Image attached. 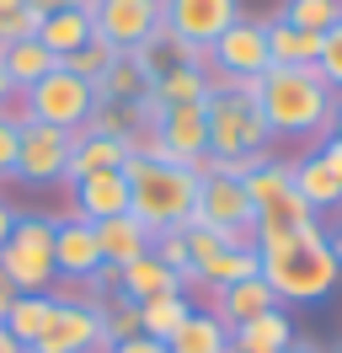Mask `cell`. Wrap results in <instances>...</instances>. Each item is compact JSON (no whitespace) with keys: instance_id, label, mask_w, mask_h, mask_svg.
<instances>
[{"instance_id":"cell-1","label":"cell","mask_w":342,"mask_h":353,"mask_svg":"<svg viewBox=\"0 0 342 353\" xmlns=\"http://www.w3.org/2000/svg\"><path fill=\"white\" fill-rule=\"evenodd\" d=\"M256 257H262V279H268V289L278 294V305H316V300H326V294L337 289V279H342L337 257H332V246H326L321 220L299 225L289 236L256 241Z\"/></svg>"},{"instance_id":"cell-2","label":"cell","mask_w":342,"mask_h":353,"mask_svg":"<svg viewBox=\"0 0 342 353\" xmlns=\"http://www.w3.org/2000/svg\"><path fill=\"white\" fill-rule=\"evenodd\" d=\"M256 108L268 118L273 139H326L337 91L310 70H268L256 75Z\"/></svg>"},{"instance_id":"cell-3","label":"cell","mask_w":342,"mask_h":353,"mask_svg":"<svg viewBox=\"0 0 342 353\" xmlns=\"http://www.w3.org/2000/svg\"><path fill=\"white\" fill-rule=\"evenodd\" d=\"M123 172H128V214L145 225L150 236H161V230H188V225H192V209H198V176H192L188 166L134 155Z\"/></svg>"},{"instance_id":"cell-4","label":"cell","mask_w":342,"mask_h":353,"mask_svg":"<svg viewBox=\"0 0 342 353\" xmlns=\"http://www.w3.org/2000/svg\"><path fill=\"white\" fill-rule=\"evenodd\" d=\"M203 118H209V155L230 161V155H273V129L256 108V97L225 86V81H209V97H203Z\"/></svg>"},{"instance_id":"cell-5","label":"cell","mask_w":342,"mask_h":353,"mask_svg":"<svg viewBox=\"0 0 342 353\" xmlns=\"http://www.w3.org/2000/svg\"><path fill=\"white\" fill-rule=\"evenodd\" d=\"M97 289H102L97 279H91L81 294L54 289L48 327L38 332V343H32L27 353H112V343H107V332H102V316H97V305H91Z\"/></svg>"},{"instance_id":"cell-6","label":"cell","mask_w":342,"mask_h":353,"mask_svg":"<svg viewBox=\"0 0 342 353\" xmlns=\"http://www.w3.org/2000/svg\"><path fill=\"white\" fill-rule=\"evenodd\" d=\"M0 273L17 284V294H48L59 284V268H54V220L17 214L11 241L0 246Z\"/></svg>"},{"instance_id":"cell-7","label":"cell","mask_w":342,"mask_h":353,"mask_svg":"<svg viewBox=\"0 0 342 353\" xmlns=\"http://www.w3.org/2000/svg\"><path fill=\"white\" fill-rule=\"evenodd\" d=\"M192 225L214 230L225 246H256V209L235 176H198V209Z\"/></svg>"},{"instance_id":"cell-8","label":"cell","mask_w":342,"mask_h":353,"mask_svg":"<svg viewBox=\"0 0 342 353\" xmlns=\"http://www.w3.org/2000/svg\"><path fill=\"white\" fill-rule=\"evenodd\" d=\"M21 102H27V118H32V123L81 134L91 108H97V86L81 81V75H70V70H48L32 91H21Z\"/></svg>"},{"instance_id":"cell-9","label":"cell","mask_w":342,"mask_h":353,"mask_svg":"<svg viewBox=\"0 0 342 353\" xmlns=\"http://www.w3.org/2000/svg\"><path fill=\"white\" fill-rule=\"evenodd\" d=\"M235 22H241V0H161V27L198 54H209Z\"/></svg>"},{"instance_id":"cell-10","label":"cell","mask_w":342,"mask_h":353,"mask_svg":"<svg viewBox=\"0 0 342 353\" xmlns=\"http://www.w3.org/2000/svg\"><path fill=\"white\" fill-rule=\"evenodd\" d=\"M203 70L209 75H225V81H256V75H268L273 59H268V22H241L219 38V43L203 54Z\"/></svg>"},{"instance_id":"cell-11","label":"cell","mask_w":342,"mask_h":353,"mask_svg":"<svg viewBox=\"0 0 342 353\" xmlns=\"http://www.w3.org/2000/svg\"><path fill=\"white\" fill-rule=\"evenodd\" d=\"M91 22L102 43L134 54L161 32V0H91Z\"/></svg>"},{"instance_id":"cell-12","label":"cell","mask_w":342,"mask_h":353,"mask_svg":"<svg viewBox=\"0 0 342 353\" xmlns=\"http://www.w3.org/2000/svg\"><path fill=\"white\" fill-rule=\"evenodd\" d=\"M70 139L75 134L48 129V123H27L21 129V150H17V176L11 182H27V188H54L70 172Z\"/></svg>"},{"instance_id":"cell-13","label":"cell","mask_w":342,"mask_h":353,"mask_svg":"<svg viewBox=\"0 0 342 353\" xmlns=\"http://www.w3.org/2000/svg\"><path fill=\"white\" fill-rule=\"evenodd\" d=\"M155 139L166 150L171 166H188L198 155H209V118H203V102H182V108H166L161 123H155Z\"/></svg>"},{"instance_id":"cell-14","label":"cell","mask_w":342,"mask_h":353,"mask_svg":"<svg viewBox=\"0 0 342 353\" xmlns=\"http://www.w3.org/2000/svg\"><path fill=\"white\" fill-rule=\"evenodd\" d=\"M64 193H70V214L86 220V225L112 220V214H128V172L75 176V182H64Z\"/></svg>"},{"instance_id":"cell-15","label":"cell","mask_w":342,"mask_h":353,"mask_svg":"<svg viewBox=\"0 0 342 353\" xmlns=\"http://www.w3.org/2000/svg\"><path fill=\"white\" fill-rule=\"evenodd\" d=\"M54 268H59V279H70V284H91V279L102 273L97 236H91V225L75 220V214H59V220H54Z\"/></svg>"},{"instance_id":"cell-16","label":"cell","mask_w":342,"mask_h":353,"mask_svg":"<svg viewBox=\"0 0 342 353\" xmlns=\"http://www.w3.org/2000/svg\"><path fill=\"white\" fill-rule=\"evenodd\" d=\"M112 273V289L123 294V300H134V305H145V300H161V294H182V279L171 273L155 252H145V257H134L128 268H107Z\"/></svg>"},{"instance_id":"cell-17","label":"cell","mask_w":342,"mask_h":353,"mask_svg":"<svg viewBox=\"0 0 342 353\" xmlns=\"http://www.w3.org/2000/svg\"><path fill=\"white\" fill-rule=\"evenodd\" d=\"M128 161H134V145H128V139H112V134L81 129L75 139H70V172H64V182L91 176V172H123Z\"/></svg>"},{"instance_id":"cell-18","label":"cell","mask_w":342,"mask_h":353,"mask_svg":"<svg viewBox=\"0 0 342 353\" xmlns=\"http://www.w3.org/2000/svg\"><path fill=\"white\" fill-rule=\"evenodd\" d=\"M91 236H97L102 268H128L134 257H145L150 241H155V236H150V230L134 220V214H112V220H97V225H91Z\"/></svg>"},{"instance_id":"cell-19","label":"cell","mask_w":342,"mask_h":353,"mask_svg":"<svg viewBox=\"0 0 342 353\" xmlns=\"http://www.w3.org/2000/svg\"><path fill=\"white\" fill-rule=\"evenodd\" d=\"M209 310L235 332L241 321H252V316H262V310H278V294L268 289V279L256 273V279H241V284H230V289H214Z\"/></svg>"},{"instance_id":"cell-20","label":"cell","mask_w":342,"mask_h":353,"mask_svg":"<svg viewBox=\"0 0 342 353\" xmlns=\"http://www.w3.org/2000/svg\"><path fill=\"white\" fill-rule=\"evenodd\" d=\"M289 176H294V193L310 203V214H332V209H342V176L332 172L321 155L289 161Z\"/></svg>"},{"instance_id":"cell-21","label":"cell","mask_w":342,"mask_h":353,"mask_svg":"<svg viewBox=\"0 0 342 353\" xmlns=\"http://www.w3.org/2000/svg\"><path fill=\"white\" fill-rule=\"evenodd\" d=\"M294 343V321H289V310H262L252 321H241L230 332V353H283Z\"/></svg>"},{"instance_id":"cell-22","label":"cell","mask_w":342,"mask_h":353,"mask_svg":"<svg viewBox=\"0 0 342 353\" xmlns=\"http://www.w3.org/2000/svg\"><path fill=\"white\" fill-rule=\"evenodd\" d=\"M171 353H230V327L214 316V310L192 305V316L166 337Z\"/></svg>"},{"instance_id":"cell-23","label":"cell","mask_w":342,"mask_h":353,"mask_svg":"<svg viewBox=\"0 0 342 353\" xmlns=\"http://www.w3.org/2000/svg\"><path fill=\"white\" fill-rule=\"evenodd\" d=\"M262 273V257H256V246H219L209 263L198 268V289L214 294V289H230L241 279H256Z\"/></svg>"},{"instance_id":"cell-24","label":"cell","mask_w":342,"mask_h":353,"mask_svg":"<svg viewBox=\"0 0 342 353\" xmlns=\"http://www.w3.org/2000/svg\"><path fill=\"white\" fill-rule=\"evenodd\" d=\"M268 59H273V70H310L321 59V32H299L289 22H268Z\"/></svg>"},{"instance_id":"cell-25","label":"cell","mask_w":342,"mask_h":353,"mask_svg":"<svg viewBox=\"0 0 342 353\" xmlns=\"http://www.w3.org/2000/svg\"><path fill=\"white\" fill-rule=\"evenodd\" d=\"M97 38V22H91V11H54V17H43L38 27V43L54 54V59H70L75 48H86Z\"/></svg>"},{"instance_id":"cell-26","label":"cell","mask_w":342,"mask_h":353,"mask_svg":"<svg viewBox=\"0 0 342 353\" xmlns=\"http://www.w3.org/2000/svg\"><path fill=\"white\" fill-rule=\"evenodd\" d=\"M0 65H6V75H11V91H32L48 75V70H59V59L48 54V48L38 43V38H21V43H11V48H0Z\"/></svg>"},{"instance_id":"cell-27","label":"cell","mask_w":342,"mask_h":353,"mask_svg":"<svg viewBox=\"0 0 342 353\" xmlns=\"http://www.w3.org/2000/svg\"><path fill=\"white\" fill-rule=\"evenodd\" d=\"M150 97H155L161 108L203 102V97H209V70H203V65H177V70H166V75L150 81Z\"/></svg>"},{"instance_id":"cell-28","label":"cell","mask_w":342,"mask_h":353,"mask_svg":"<svg viewBox=\"0 0 342 353\" xmlns=\"http://www.w3.org/2000/svg\"><path fill=\"white\" fill-rule=\"evenodd\" d=\"M241 188H246V199H252V209H268V203H278L283 193H294V176H289V161H278V155H268L262 166H252V172L241 176Z\"/></svg>"},{"instance_id":"cell-29","label":"cell","mask_w":342,"mask_h":353,"mask_svg":"<svg viewBox=\"0 0 342 353\" xmlns=\"http://www.w3.org/2000/svg\"><path fill=\"white\" fill-rule=\"evenodd\" d=\"M48 310H54V289H48V294H17L11 310H6V332L17 337L21 348H32L38 332L48 327Z\"/></svg>"},{"instance_id":"cell-30","label":"cell","mask_w":342,"mask_h":353,"mask_svg":"<svg viewBox=\"0 0 342 353\" xmlns=\"http://www.w3.org/2000/svg\"><path fill=\"white\" fill-rule=\"evenodd\" d=\"M97 86V102H139L145 97V70H139V59L134 54H118V65H107L102 81H91Z\"/></svg>"},{"instance_id":"cell-31","label":"cell","mask_w":342,"mask_h":353,"mask_svg":"<svg viewBox=\"0 0 342 353\" xmlns=\"http://www.w3.org/2000/svg\"><path fill=\"white\" fill-rule=\"evenodd\" d=\"M188 316H192V300H188V294H161V300H145V305H139V332L155 337V343H166Z\"/></svg>"},{"instance_id":"cell-32","label":"cell","mask_w":342,"mask_h":353,"mask_svg":"<svg viewBox=\"0 0 342 353\" xmlns=\"http://www.w3.org/2000/svg\"><path fill=\"white\" fill-rule=\"evenodd\" d=\"M32 118H27V102L11 97L6 108H0V182H11L17 176V150H21V129H27Z\"/></svg>"},{"instance_id":"cell-33","label":"cell","mask_w":342,"mask_h":353,"mask_svg":"<svg viewBox=\"0 0 342 353\" xmlns=\"http://www.w3.org/2000/svg\"><path fill=\"white\" fill-rule=\"evenodd\" d=\"M278 22L299 27V32H332L342 22V11H337V0H283Z\"/></svg>"},{"instance_id":"cell-34","label":"cell","mask_w":342,"mask_h":353,"mask_svg":"<svg viewBox=\"0 0 342 353\" xmlns=\"http://www.w3.org/2000/svg\"><path fill=\"white\" fill-rule=\"evenodd\" d=\"M107 65H118V48L102 43V38H91L86 48H75L70 59H59V70H70V75H81V81H102Z\"/></svg>"},{"instance_id":"cell-35","label":"cell","mask_w":342,"mask_h":353,"mask_svg":"<svg viewBox=\"0 0 342 353\" xmlns=\"http://www.w3.org/2000/svg\"><path fill=\"white\" fill-rule=\"evenodd\" d=\"M38 27H43V11L32 6V0L17 6V11H0V48L21 43V38H38Z\"/></svg>"},{"instance_id":"cell-36","label":"cell","mask_w":342,"mask_h":353,"mask_svg":"<svg viewBox=\"0 0 342 353\" xmlns=\"http://www.w3.org/2000/svg\"><path fill=\"white\" fill-rule=\"evenodd\" d=\"M316 75L326 81L332 91H342V22L332 32H321V59H316Z\"/></svg>"},{"instance_id":"cell-37","label":"cell","mask_w":342,"mask_h":353,"mask_svg":"<svg viewBox=\"0 0 342 353\" xmlns=\"http://www.w3.org/2000/svg\"><path fill=\"white\" fill-rule=\"evenodd\" d=\"M150 252H155V257H161V263H166L171 273H188V268H192L188 241H182V230H161V236L150 241Z\"/></svg>"},{"instance_id":"cell-38","label":"cell","mask_w":342,"mask_h":353,"mask_svg":"<svg viewBox=\"0 0 342 353\" xmlns=\"http://www.w3.org/2000/svg\"><path fill=\"white\" fill-rule=\"evenodd\" d=\"M182 241H188V257H192V268H203L214 257V252H219V236H214V230H203V225H188V230H182Z\"/></svg>"},{"instance_id":"cell-39","label":"cell","mask_w":342,"mask_h":353,"mask_svg":"<svg viewBox=\"0 0 342 353\" xmlns=\"http://www.w3.org/2000/svg\"><path fill=\"white\" fill-rule=\"evenodd\" d=\"M112 353H171L166 343H155V337H145V332H139V337H123V343H112Z\"/></svg>"},{"instance_id":"cell-40","label":"cell","mask_w":342,"mask_h":353,"mask_svg":"<svg viewBox=\"0 0 342 353\" xmlns=\"http://www.w3.org/2000/svg\"><path fill=\"white\" fill-rule=\"evenodd\" d=\"M43 17H54V11H91V0H32Z\"/></svg>"},{"instance_id":"cell-41","label":"cell","mask_w":342,"mask_h":353,"mask_svg":"<svg viewBox=\"0 0 342 353\" xmlns=\"http://www.w3.org/2000/svg\"><path fill=\"white\" fill-rule=\"evenodd\" d=\"M316 155H321V161H326V166L342 176V139H321V150H316Z\"/></svg>"},{"instance_id":"cell-42","label":"cell","mask_w":342,"mask_h":353,"mask_svg":"<svg viewBox=\"0 0 342 353\" xmlns=\"http://www.w3.org/2000/svg\"><path fill=\"white\" fill-rule=\"evenodd\" d=\"M11 230H17V209H11V203L0 199V246L11 241Z\"/></svg>"},{"instance_id":"cell-43","label":"cell","mask_w":342,"mask_h":353,"mask_svg":"<svg viewBox=\"0 0 342 353\" xmlns=\"http://www.w3.org/2000/svg\"><path fill=\"white\" fill-rule=\"evenodd\" d=\"M11 300H17V284L0 273V321H6V310H11Z\"/></svg>"},{"instance_id":"cell-44","label":"cell","mask_w":342,"mask_h":353,"mask_svg":"<svg viewBox=\"0 0 342 353\" xmlns=\"http://www.w3.org/2000/svg\"><path fill=\"white\" fill-rule=\"evenodd\" d=\"M0 353H27V348H21V343H17V337L6 332V321H0Z\"/></svg>"},{"instance_id":"cell-45","label":"cell","mask_w":342,"mask_h":353,"mask_svg":"<svg viewBox=\"0 0 342 353\" xmlns=\"http://www.w3.org/2000/svg\"><path fill=\"white\" fill-rule=\"evenodd\" d=\"M326 246H332V257H337V268H342V225H337V230H326Z\"/></svg>"},{"instance_id":"cell-46","label":"cell","mask_w":342,"mask_h":353,"mask_svg":"<svg viewBox=\"0 0 342 353\" xmlns=\"http://www.w3.org/2000/svg\"><path fill=\"white\" fill-rule=\"evenodd\" d=\"M326 139H342V91H337V108H332V134Z\"/></svg>"},{"instance_id":"cell-47","label":"cell","mask_w":342,"mask_h":353,"mask_svg":"<svg viewBox=\"0 0 342 353\" xmlns=\"http://www.w3.org/2000/svg\"><path fill=\"white\" fill-rule=\"evenodd\" d=\"M11 97H17V91H11V75H6V65H0V108H6Z\"/></svg>"},{"instance_id":"cell-48","label":"cell","mask_w":342,"mask_h":353,"mask_svg":"<svg viewBox=\"0 0 342 353\" xmlns=\"http://www.w3.org/2000/svg\"><path fill=\"white\" fill-rule=\"evenodd\" d=\"M283 353H321V348H316V343H299V337H294V343H289Z\"/></svg>"},{"instance_id":"cell-49","label":"cell","mask_w":342,"mask_h":353,"mask_svg":"<svg viewBox=\"0 0 342 353\" xmlns=\"http://www.w3.org/2000/svg\"><path fill=\"white\" fill-rule=\"evenodd\" d=\"M17 6H27V0H0V11H17Z\"/></svg>"},{"instance_id":"cell-50","label":"cell","mask_w":342,"mask_h":353,"mask_svg":"<svg viewBox=\"0 0 342 353\" xmlns=\"http://www.w3.org/2000/svg\"><path fill=\"white\" fill-rule=\"evenodd\" d=\"M337 11H342V0H337Z\"/></svg>"}]
</instances>
